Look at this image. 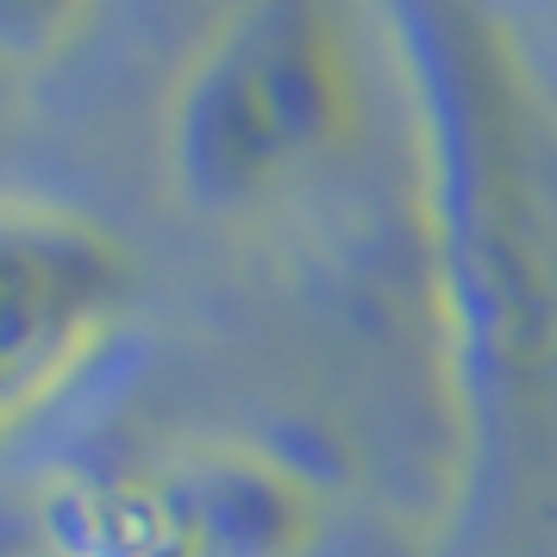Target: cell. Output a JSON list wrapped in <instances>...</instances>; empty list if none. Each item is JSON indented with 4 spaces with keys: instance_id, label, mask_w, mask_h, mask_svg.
I'll return each instance as SVG.
<instances>
[{
    "instance_id": "obj_2",
    "label": "cell",
    "mask_w": 557,
    "mask_h": 557,
    "mask_svg": "<svg viewBox=\"0 0 557 557\" xmlns=\"http://www.w3.org/2000/svg\"><path fill=\"white\" fill-rule=\"evenodd\" d=\"M320 513V488L245 438H182L63 470L45 495L57 557H307Z\"/></svg>"
},
{
    "instance_id": "obj_1",
    "label": "cell",
    "mask_w": 557,
    "mask_h": 557,
    "mask_svg": "<svg viewBox=\"0 0 557 557\" xmlns=\"http://www.w3.org/2000/svg\"><path fill=\"white\" fill-rule=\"evenodd\" d=\"M363 76L326 0L232 7L188 51L163 107V176L182 207L232 220L288 195L351 145Z\"/></svg>"
},
{
    "instance_id": "obj_3",
    "label": "cell",
    "mask_w": 557,
    "mask_h": 557,
    "mask_svg": "<svg viewBox=\"0 0 557 557\" xmlns=\"http://www.w3.org/2000/svg\"><path fill=\"white\" fill-rule=\"evenodd\" d=\"M126 238L51 195H0V438L38 420L132 313Z\"/></svg>"
}]
</instances>
